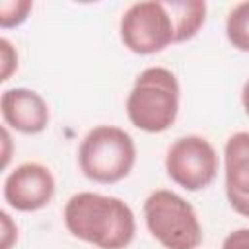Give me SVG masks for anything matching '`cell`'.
<instances>
[{
  "label": "cell",
  "mask_w": 249,
  "mask_h": 249,
  "mask_svg": "<svg viewBox=\"0 0 249 249\" xmlns=\"http://www.w3.org/2000/svg\"><path fill=\"white\" fill-rule=\"evenodd\" d=\"M64 226L80 241L99 249H124L136 235L132 208L119 196L76 193L64 204Z\"/></svg>",
  "instance_id": "cell-1"
},
{
  "label": "cell",
  "mask_w": 249,
  "mask_h": 249,
  "mask_svg": "<svg viewBox=\"0 0 249 249\" xmlns=\"http://www.w3.org/2000/svg\"><path fill=\"white\" fill-rule=\"evenodd\" d=\"M181 88L177 76L163 66L142 70L126 97L128 121L144 132H165L177 119Z\"/></svg>",
  "instance_id": "cell-2"
},
{
  "label": "cell",
  "mask_w": 249,
  "mask_h": 249,
  "mask_svg": "<svg viewBox=\"0 0 249 249\" xmlns=\"http://www.w3.org/2000/svg\"><path fill=\"white\" fill-rule=\"evenodd\" d=\"M123 45L134 54H156L183 43L175 0H144L128 6L119 23Z\"/></svg>",
  "instance_id": "cell-3"
},
{
  "label": "cell",
  "mask_w": 249,
  "mask_h": 249,
  "mask_svg": "<svg viewBox=\"0 0 249 249\" xmlns=\"http://www.w3.org/2000/svg\"><path fill=\"white\" fill-rule=\"evenodd\" d=\"M136 163V146L132 136L113 124L91 128L80 142V171L93 183L113 185L130 175Z\"/></svg>",
  "instance_id": "cell-4"
},
{
  "label": "cell",
  "mask_w": 249,
  "mask_h": 249,
  "mask_svg": "<svg viewBox=\"0 0 249 249\" xmlns=\"http://www.w3.org/2000/svg\"><path fill=\"white\" fill-rule=\"evenodd\" d=\"M144 220L152 237L165 249H196L202 243V226L193 204L169 189L148 195Z\"/></svg>",
  "instance_id": "cell-5"
},
{
  "label": "cell",
  "mask_w": 249,
  "mask_h": 249,
  "mask_svg": "<svg viewBox=\"0 0 249 249\" xmlns=\"http://www.w3.org/2000/svg\"><path fill=\"white\" fill-rule=\"evenodd\" d=\"M218 152L208 138L187 134L177 138L165 154L167 177L185 191L196 193L206 189L218 173Z\"/></svg>",
  "instance_id": "cell-6"
},
{
  "label": "cell",
  "mask_w": 249,
  "mask_h": 249,
  "mask_svg": "<svg viewBox=\"0 0 249 249\" xmlns=\"http://www.w3.org/2000/svg\"><path fill=\"white\" fill-rule=\"evenodd\" d=\"M54 177L51 169L37 161H25L14 167L4 179V200L19 212L45 208L54 196Z\"/></svg>",
  "instance_id": "cell-7"
},
{
  "label": "cell",
  "mask_w": 249,
  "mask_h": 249,
  "mask_svg": "<svg viewBox=\"0 0 249 249\" xmlns=\"http://www.w3.org/2000/svg\"><path fill=\"white\" fill-rule=\"evenodd\" d=\"M224 187L230 206L249 218V132H233L224 144Z\"/></svg>",
  "instance_id": "cell-8"
},
{
  "label": "cell",
  "mask_w": 249,
  "mask_h": 249,
  "mask_svg": "<svg viewBox=\"0 0 249 249\" xmlns=\"http://www.w3.org/2000/svg\"><path fill=\"white\" fill-rule=\"evenodd\" d=\"M0 113L4 124L21 134H39L51 121L47 101L37 91L27 88L6 89L0 97Z\"/></svg>",
  "instance_id": "cell-9"
},
{
  "label": "cell",
  "mask_w": 249,
  "mask_h": 249,
  "mask_svg": "<svg viewBox=\"0 0 249 249\" xmlns=\"http://www.w3.org/2000/svg\"><path fill=\"white\" fill-rule=\"evenodd\" d=\"M226 37L233 49L249 53V0L235 4L226 18Z\"/></svg>",
  "instance_id": "cell-10"
},
{
  "label": "cell",
  "mask_w": 249,
  "mask_h": 249,
  "mask_svg": "<svg viewBox=\"0 0 249 249\" xmlns=\"http://www.w3.org/2000/svg\"><path fill=\"white\" fill-rule=\"evenodd\" d=\"M33 8V2L29 0H4L0 2V27L10 29L21 25L29 12Z\"/></svg>",
  "instance_id": "cell-11"
},
{
  "label": "cell",
  "mask_w": 249,
  "mask_h": 249,
  "mask_svg": "<svg viewBox=\"0 0 249 249\" xmlns=\"http://www.w3.org/2000/svg\"><path fill=\"white\" fill-rule=\"evenodd\" d=\"M0 58H2V76H0V82H6V80H10L12 72L18 68V53H16V49L12 47V43L6 37L0 39Z\"/></svg>",
  "instance_id": "cell-12"
},
{
  "label": "cell",
  "mask_w": 249,
  "mask_h": 249,
  "mask_svg": "<svg viewBox=\"0 0 249 249\" xmlns=\"http://www.w3.org/2000/svg\"><path fill=\"white\" fill-rule=\"evenodd\" d=\"M222 249H249V228L230 231L222 241Z\"/></svg>",
  "instance_id": "cell-13"
},
{
  "label": "cell",
  "mask_w": 249,
  "mask_h": 249,
  "mask_svg": "<svg viewBox=\"0 0 249 249\" xmlns=\"http://www.w3.org/2000/svg\"><path fill=\"white\" fill-rule=\"evenodd\" d=\"M0 220H2V245H0V249H10L18 239V226L12 222V218L6 210L0 212Z\"/></svg>",
  "instance_id": "cell-14"
},
{
  "label": "cell",
  "mask_w": 249,
  "mask_h": 249,
  "mask_svg": "<svg viewBox=\"0 0 249 249\" xmlns=\"http://www.w3.org/2000/svg\"><path fill=\"white\" fill-rule=\"evenodd\" d=\"M2 138H4V146H6L4 148V161H2V165L6 167L8 165V160H10V150H8L10 148V134H8V128L6 126L2 128Z\"/></svg>",
  "instance_id": "cell-15"
},
{
  "label": "cell",
  "mask_w": 249,
  "mask_h": 249,
  "mask_svg": "<svg viewBox=\"0 0 249 249\" xmlns=\"http://www.w3.org/2000/svg\"><path fill=\"white\" fill-rule=\"evenodd\" d=\"M241 103H243L245 115L249 117V78H247V82L243 84V89H241Z\"/></svg>",
  "instance_id": "cell-16"
}]
</instances>
